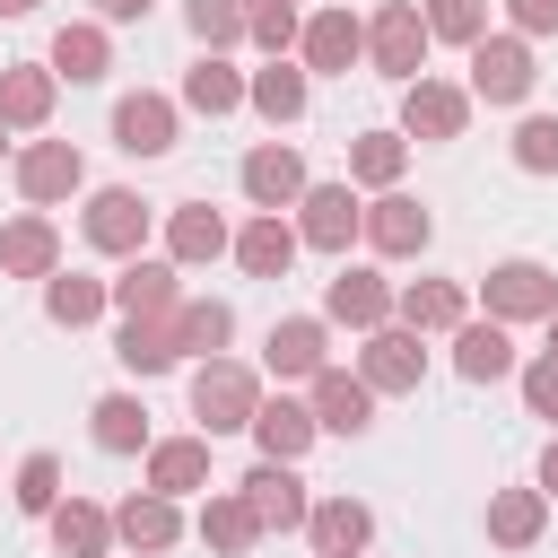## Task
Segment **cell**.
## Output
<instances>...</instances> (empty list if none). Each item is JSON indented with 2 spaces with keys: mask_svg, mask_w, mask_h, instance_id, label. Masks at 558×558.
I'll list each match as a JSON object with an SVG mask.
<instances>
[{
  "mask_svg": "<svg viewBox=\"0 0 558 558\" xmlns=\"http://www.w3.org/2000/svg\"><path fill=\"white\" fill-rule=\"evenodd\" d=\"M253 410H262V375L253 366H235V357H201L192 366V418H201V436H235V427H253Z\"/></svg>",
  "mask_w": 558,
  "mask_h": 558,
  "instance_id": "1",
  "label": "cell"
},
{
  "mask_svg": "<svg viewBox=\"0 0 558 558\" xmlns=\"http://www.w3.org/2000/svg\"><path fill=\"white\" fill-rule=\"evenodd\" d=\"M427 17H418V0H384L375 17H366V61L392 78V87H410L418 70H427Z\"/></svg>",
  "mask_w": 558,
  "mask_h": 558,
  "instance_id": "2",
  "label": "cell"
},
{
  "mask_svg": "<svg viewBox=\"0 0 558 558\" xmlns=\"http://www.w3.org/2000/svg\"><path fill=\"white\" fill-rule=\"evenodd\" d=\"M480 296H488V323H549L558 314V270L514 253V262H497L480 279Z\"/></svg>",
  "mask_w": 558,
  "mask_h": 558,
  "instance_id": "3",
  "label": "cell"
},
{
  "mask_svg": "<svg viewBox=\"0 0 558 558\" xmlns=\"http://www.w3.org/2000/svg\"><path fill=\"white\" fill-rule=\"evenodd\" d=\"M532 44L523 35H480L471 44V105H523L532 96Z\"/></svg>",
  "mask_w": 558,
  "mask_h": 558,
  "instance_id": "4",
  "label": "cell"
},
{
  "mask_svg": "<svg viewBox=\"0 0 558 558\" xmlns=\"http://www.w3.org/2000/svg\"><path fill=\"white\" fill-rule=\"evenodd\" d=\"M357 218H366V201L349 183H305L296 192V244H314V253H349Z\"/></svg>",
  "mask_w": 558,
  "mask_h": 558,
  "instance_id": "5",
  "label": "cell"
},
{
  "mask_svg": "<svg viewBox=\"0 0 558 558\" xmlns=\"http://www.w3.org/2000/svg\"><path fill=\"white\" fill-rule=\"evenodd\" d=\"M305 384H314L305 410H314L323 436H366V427H375V384H366V375H349V366H314Z\"/></svg>",
  "mask_w": 558,
  "mask_h": 558,
  "instance_id": "6",
  "label": "cell"
},
{
  "mask_svg": "<svg viewBox=\"0 0 558 558\" xmlns=\"http://www.w3.org/2000/svg\"><path fill=\"white\" fill-rule=\"evenodd\" d=\"M296 61H305V78H349V61H366V26L349 9H314L296 26Z\"/></svg>",
  "mask_w": 558,
  "mask_h": 558,
  "instance_id": "7",
  "label": "cell"
},
{
  "mask_svg": "<svg viewBox=\"0 0 558 558\" xmlns=\"http://www.w3.org/2000/svg\"><path fill=\"white\" fill-rule=\"evenodd\" d=\"M462 122H471V87L427 78V70L401 87V140H462Z\"/></svg>",
  "mask_w": 558,
  "mask_h": 558,
  "instance_id": "8",
  "label": "cell"
},
{
  "mask_svg": "<svg viewBox=\"0 0 558 558\" xmlns=\"http://www.w3.org/2000/svg\"><path fill=\"white\" fill-rule=\"evenodd\" d=\"M357 375H366L375 392H418V384H427V349H418V331H410V323H375L366 349H357Z\"/></svg>",
  "mask_w": 558,
  "mask_h": 558,
  "instance_id": "9",
  "label": "cell"
},
{
  "mask_svg": "<svg viewBox=\"0 0 558 558\" xmlns=\"http://www.w3.org/2000/svg\"><path fill=\"white\" fill-rule=\"evenodd\" d=\"M235 497L253 506V523H262V532H296V523H305V506H314V497H305V480H296V462H270V453L235 480Z\"/></svg>",
  "mask_w": 558,
  "mask_h": 558,
  "instance_id": "10",
  "label": "cell"
},
{
  "mask_svg": "<svg viewBox=\"0 0 558 558\" xmlns=\"http://www.w3.org/2000/svg\"><path fill=\"white\" fill-rule=\"evenodd\" d=\"M174 131H183V105L157 96V87H140V96L113 105V148H122V157H166Z\"/></svg>",
  "mask_w": 558,
  "mask_h": 558,
  "instance_id": "11",
  "label": "cell"
},
{
  "mask_svg": "<svg viewBox=\"0 0 558 558\" xmlns=\"http://www.w3.org/2000/svg\"><path fill=\"white\" fill-rule=\"evenodd\" d=\"M78 183H87V157H78L70 140H26V148H17V192H26L35 209L70 201Z\"/></svg>",
  "mask_w": 558,
  "mask_h": 558,
  "instance_id": "12",
  "label": "cell"
},
{
  "mask_svg": "<svg viewBox=\"0 0 558 558\" xmlns=\"http://www.w3.org/2000/svg\"><path fill=\"white\" fill-rule=\"evenodd\" d=\"M78 227H87L96 253H122V262H131V253L148 244V201L122 192V183H105V192H87V218H78Z\"/></svg>",
  "mask_w": 558,
  "mask_h": 558,
  "instance_id": "13",
  "label": "cell"
},
{
  "mask_svg": "<svg viewBox=\"0 0 558 558\" xmlns=\"http://www.w3.org/2000/svg\"><path fill=\"white\" fill-rule=\"evenodd\" d=\"M262 366H270L279 384H305L314 366H331V323H323V314H288V323H270Z\"/></svg>",
  "mask_w": 558,
  "mask_h": 558,
  "instance_id": "14",
  "label": "cell"
},
{
  "mask_svg": "<svg viewBox=\"0 0 558 558\" xmlns=\"http://www.w3.org/2000/svg\"><path fill=\"white\" fill-rule=\"evenodd\" d=\"M235 183H244L253 209H296V192H305V157H296L288 140H262V148L235 166Z\"/></svg>",
  "mask_w": 558,
  "mask_h": 558,
  "instance_id": "15",
  "label": "cell"
},
{
  "mask_svg": "<svg viewBox=\"0 0 558 558\" xmlns=\"http://www.w3.org/2000/svg\"><path fill=\"white\" fill-rule=\"evenodd\" d=\"M357 235H366L384 262H401V253H418V244L436 235V218H427L410 192H375V201H366V218H357Z\"/></svg>",
  "mask_w": 558,
  "mask_h": 558,
  "instance_id": "16",
  "label": "cell"
},
{
  "mask_svg": "<svg viewBox=\"0 0 558 558\" xmlns=\"http://www.w3.org/2000/svg\"><path fill=\"white\" fill-rule=\"evenodd\" d=\"M113 541H122L131 558H157V549H174V541H183V514H174V497H166V488H140V497H122V506H113Z\"/></svg>",
  "mask_w": 558,
  "mask_h": 558,
  "instance_id": "17",
  "label": "cell"
},
{
  "mask_svg": "<svg viewBox=\"0 0 558 558\" xmlns=\"http://www.w3.org/2000/svg\"><path fill=\"white\" fill-rule=\"evenodd\" d=\"M244 105L262 113V122H296L305 105H314V78H305V61H288V52H270L253 78H244Z\"/></svg>",
  "mask_w": 558,
  "mask_h": 558,
  "instance_id": "18",
  "label": "cell"
},
{
  "mask_svg": "<svg viewBox=\"0 0 558 558\" xmlns=\"http://www.w3.org/2000/svg\"><path fill=\"white\" fill-rule=\"evenodd\" d=\"M0 270H9V279H52V270H61V227H52L44 209L9 218V227H0Z\"/></svg>",
  "mask_w": 558,
  "mask_h": 558,
  "instance_id": "19",
  "label": "cell"
},
{
  "mask_svg": "<svg viewBox=\"0 0 558 558\" xmlns=\"http://www.w3.org/2000/svg\"><path fill=\"white\" fill-rule=\"evenodd\" d=\"M52 96H61L52 61H9V70H0V122H9V131H44V122H52Z\"/></svg>",
  "mask_w": 558,
  "mask_h": 558,
  "instance_id": "20",
  "label": "cell"
},
{
  "mask_svg": "<svg viewBox=\"0 0 558 558\" xmlns=\"http://www.w3.org/2000/svg\"><path fill=\"white\" fill-rule=\"evenodd\" d=\"M105 70H113V35H105V17H70V26L52 35V78L96 87Z\"/></svg>",
  "mask_w": 558,
  "mask_h": 558,
  "instance_id": "21",
  "label": "cell"
},
{
  "mask_svg": "<svg viewBox=\"0 0 558 558\" xmlns=\"http://www.w3.org/2000/svg\"><path fill=\"white\" fill-rule=\"evenodd\" d=\"M227 244H235V235H227V218H218L209 201H174V209H166V262H174V270H183V262H218Z\"/></svg>",
  "mask_w": 558,
  "mask_h": 558,
  "instance_id": "22",
  "label": "cell"
},
{
  "mask_svg": "<svg viewBox=\"0 0 558 558\" xmlns=\"http://www.w3.org/2000/svg\"><path fill=\"white\" fill-rule=\"evenodd\" d=\"M323 323H349V331H375V323H392V288H384L375 270H340V279L323 288Z\"/></svg>",
  "mask_w": 558,
  "mask_h": 558,
  "instance_id": "23",
  "label": "cell"
},
{
  "mask_svg": "<svg viewBox=\"0 0 558 558\" xmlns=\"http://www.w3.org/2000/svg\"><path fill=\"white\" fill-rule=\"evenodd\" d=\"M453 375L462 384H497V375H514V340H506V323H453Z\"/></svg>",
  "mask_w": 558,
  "mask_h": 558,
  "instance_id": "24",
  "label": "cell"
},
{
  "mask_svg": "<svg viewBox=\"0 0 558 558\" xmlns=\"http://www.w3.org/2000/svg\"><path fill=\"white\" fill-rule=\"evenodd\" d=\"M244 436H253L270 462H296V453H305L323 427H314V410H305V401H288V392L270 401V392H262V410H253V427H244Z\"/></svg>",
  "mask_w": 558,
  "mask_h": 558,
  "instance_id": "25",
  "label": "cell"
},
{
  "mask_svg": "<svg viewBox=\"0 0 558 558\" xmlns=\"http://www.w3.org/2000/svg\"><path fill=\"white\" fill-rule=\"evenodd\" d=\"M305 532H314L323 558H357V549L375 541V514H366L357 497H314V506H305Z\"/></svg>",
  "mask_w": 558,
  "mask_h": 558,
  "instance_id": "26",
  "label": "cell"
},
{
  "mask_svg": "<svg viewBox=\"0 0 558 558\" xmlns=\"http://www.w3.org/2000/svg\"><path fill=\"white\" fill-rule=\"evenodd\" d=\"M105 288H113V305H122V314H174V305H183L174 262H140V253H131V262H122V279H105Z\"/></svg>",
  "mask_w": 558,
  "mask_h": 558,
  "instance_id": "27",
  "label": "cell"
},
{
  "mask_svg": "<svg viewBox=\"0 0 558 558\" xmlns=\"http://www.w3.org/2000/svg\"><path fill=\"white\" fill-rule=\"evenodd\" d=\"M166 331H174L183 357H218V349L235 340V305H218V296H183V305L166 314Z\"/></svg>",
  "mask_w": 558,
  "mask_h": 558,
  "instance_id": "28",
  "label": "cell"
},
{
  "mask_svg": "<svg viewBox=\"0 0 558 558\" xmlns=\"http://www.w3.org/2000/svg\"><path fill=\"white\" fill-rule=\"evenodd\" d=\"M148 488H166V497L209 488V436H157L148 445Z\"/></svg>",
  "mask_w": 558,
  "mask_h": 558,
  "instance_id": "29",
  "label": "cell"
},
{
  "mask_svg": "<svg viewBox=\"0 0 558 558\" xmlns=\"http://www.w3.org/2000/svg\"><path fill=\"white\" fill-rule=\"evenodd\" d=\"M44 523H52V549H61V558H113V514H105V506L61 497Z\"/></svg>",
  "mask_w": 558,
  "mask_h": 558,
  "instance_id": "30",
  "label": "cell"
},
{
  "mask_svg": "<svg viewBox=\"0 0 558 558\" xmlns=\"http://www.w3.org/2000/svg\"><path fill=\"white\" fill-rule=\"evenodd\" d=\"M462 305H471V296H462V279H410V288L392 296V314H401L418 340H427V331H453V323H462Z\"/></svg>",
  "mask_w": 558,
  "mask_h": 558,
  "instance_id": "31",
  "label": "cell"
},
{
  "mask_svg": "<svg viewBox=\"0 0 558 558\" xmlns=\"http://www.w3.org/2000/svg\"><path fill=\"white\" fill-rule=\"evenodd\" d=\"M541 532H549V497L541 488H497L488 497V541L497 549H532Z\"/></svg>",
  "mask_w": 558,
  "mask_h": 558,
  "instance_id": "32",
  "label": "cell"
},
{
  "mask_svg": "<svg viewBox=\"0 0 558 558\" xmlns=\"http://www.w3.org/2000/svg\"><path fill=\"white\" fill-rule=\"evenodd\" d=\"M192 532H201V541H209L218 558H244V549L262 541V523H253V506H244L235 488H209V497H201V523H192Z\"/></svg>",
  "mask_w": 558,
  "mask_h": 558,
  "instance_id": "33",
  "label": "cell"
},
{
  "mask_svg": "<svg viewBox=\"0 0 558 558\" xmlns=\"http://www.w3.org/2000/svg\"><path fill=\"white\" fill-rule=\"evenodd\" d=\"M183 105H192V113H209V122H218V113H235V105H244V70H235L227 52H201V61L183 70Z\"/></svg>",
  "mask_w": 558,
  "mask_h": 558,
  "instance_id": "34",
  "label": "cell"
},
{
  "mask_svg": "<svg viewBox=\"0 0 558 558\" xmlns=\"http://www.w3.org/2000/svg\"><path fill=\"white\" fill-rule=\"evenodd\" d=\"M235 262H244L253 279H288V262H296V227H288L279 209H262V218L235 235Z\"/></svg>",
  "mask_w": 558,
  "mask_h": 558,
  "instance_id": "35",
  "label": "cell"
},
{
  "mask_svg": "<svg viewBox=\"0 0 558 558\" xmlns=\"http://www.w3.org/2000/svg\"><path fill=\"white\" fill-rule=\"evenodd\" d=\"M401 166H410V140H401V131H357V140H349V183L392 192V183H401Z\"/></svg>",
  "mask_w": 558,
  "mask_h": 558,
  "instance_id": "36",
  "label": "cell"
},
{
  "mask_svg": "<svg viewBox=\"0 0 558 558\" xmlns=\"http://www.w3.org/2000/svg\"><path fill=\"white\" fill-rule=\"evenodd\" d=\"M105 305H113V288H105V279H87V270H52V279H44V314H52L61 331L96 323Z\"/></svg>",
  "mask_w": 558,
  "mask_h": 558,
  "instance_id": "37",
  "label": "cell"
},
{
  "mask_svg": "<svg viewBox=\"0 0 558 558\" xmlns=\"http://www.w3.org/2000/svg\"><path fill=\"white\" fill-rule=\"evenodd\" d=\"M113 357L131 366V375H166L183 349H174V331H166V314H122V340H113Z\"/></svg>",
  "mask_w": 558,
  "mask_h": 558,
  "instance_id": "38",
  "label": "cell"
},
{
  "mask_svg": "<svg viewBox=\"0 0 558 558\" xmlns=\"http://www.w3.org/2000/svg\"><path fill=\"white\" fill-rule=\"evenodd\" d=\"M87 418H96V445L105 453H148V401L140 392H105Z\"/></svg>",
  "mask_w": 558,
  "mask_h": 558,
  "instance_id": "39",
  "label": "cell"
},
{
  "mask_svg": "<svg viewBox=\"0 0 558 558\" xmlns=\"http://www.w3.org/2000/svg\"><path fill=\"white\" fill-rule=\"evenodd\" d=\"M418 17H427V35H436V44H462V52L488 35V0H427Z\"/></svg>",
  "mask_w": 558,
  "mask_h": 558,
  "instance_id": "40",
  "label": "cell"
},
{
  "mask_svg": "<svg viewBox=\"0 0 558 558\" xmlns=\"http://www.w3.org/2000/svg\"><path fill=\"white\" fill-rule=\"evenodd\" d=\"M183 17H192V35H201V52L244 44V0H183Z\"/></svg>",
  "mask_w": 558,
  "mask_h": 558,
  "instance_id": "41",
  "label": "cell"
},
{
  "mask_svg": "<svg viewBox=\"0 0 558 558\" xmlns=\"http://www.w3.org/2000/svg\"><path fill=\"white\" fill-rule=\"evenodd\" d=\"M9 497H17V514H52V506H61V462H52V453H26Z\"/></svg>",
  "mask_w": 558,
  "mask_h": 558,
  "instance_id": "42",
  "label": "cell"
},
{
  "mask_svg": "<svg viewBox=\"0 0 558 558\" xmlns=\"http://www.w3.org/2000/svg\"><path fill=\"white\" fill-rule=\"evenodd\" d=\"M514 166L523 174H558V113H523L514 122Z\"/></svg>",
  "mask_w": 558,
  "mask_h": 558,
  "instance_id": "43",
  "label": "cell"
},
{
  "mask_svg": "<svg viewBox=\"0 0 558 558\" xmlns=\"http://www.w3.org/2000/svg\"><path fill=\"white\" fill-rule=\"evenodd\" d=\"M244 35L262 52H288L296 44V0H244Z\"/></svg>",
  "mask_w": 558,
  "mask_h": 558,
  "instance_id": "44",
  "label": "cell"
},
{
  "mask_svg": "<svg viewBox=\"0 0 558 558\" xmlns=\"http://www.w3.org/2000/svg\"><path fill=\"white\" fill-rule=\"evenodd\" d=\"M523 401H532V418H549V427H558V357H549V349L523 366Z\"/></svg>",
  "mask_w": 558,
  "mask_h": 558,
  "instance_id": "45",
  "label": "cell"
},
{
  "mask_svg": "<svg viewBox=\"0 0 558 558\" xmlns=\"http://www.w3.org/2000/svg\"><path fill=\"white\" fill-rule=\"evenodd\" d=\"M506 17H514L523 44H532V35H558V0H506Z\"/></svg>",
  "mask_w": 558,
  "mask_h": 558,
  "instance_id": "46",
  "label": "cell"
},
{
  "mask_svg": "<svg viewBox=\"0 0 558 558\" xmlns=\"http://www.w3.org/2000/svg\"><path fill=\"white\" fill-rule=\"evenodd\" d=\"M148 9H157V0H96V17H105V26H131V17H148Z\"/></svg>",
  "mask_w": 558,
  "mask_h": 558,
  "instance_id": "47",
  "label": "cell"
},
{
  "mask_svg": "<svg viewBox=\"0 0 558 558\" xmlns=\"http://www.w3.org/2000/svg\"><path fill=\"white\" fill-rule=\"evenodd\" d=\"M541 497H558V436L541 445Z\"/></svg>",
  "mask_w": 558,
  "mask_h": 558,
  "instance_id": "48",
  "label": "cell"
},
{
  "mask_svg": "<svg viewBox=\"0 0 558 558\" xmlns=\"http://www.w3.org/2000/svg\"><path fill=\"white\" fill-rule=\"evenodd\" d=\"M35 9H44V0H0V17H35Z\"/></svg>",
  "mask_w": 558,
  "mask_h": 558,
  "instance_id": "49",
  "label": "cell"
},
{
  "mask_svg": "<svg viewBox=\"0 0 558 558\" xmlns=\"http://www.w3.org/2000/svg\"><path fill=\"white\" fill-rule=\"evenodd\" d=\"M549 357H558V314H549Z\"/></svg>",
  "mask_w": 558,
  "mask_h": 558,
  "instance_id": "50",
  "label": "cell"
},
{
  "mask_svg": "<svg viewBox=\"0 0 558 558\" xmlns=\"http://www.w3.org/2000/svg\"><path fill=\"white\" fill-rule=\"evenodd\" d=\"M0 148H9V122H0Z\"/></svg>",
  "mask_w": 558,
  "mask_h": 558,
  "instance_id": "51",
  "label": "cell"
}]
</instances>
